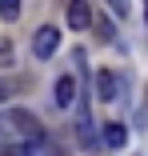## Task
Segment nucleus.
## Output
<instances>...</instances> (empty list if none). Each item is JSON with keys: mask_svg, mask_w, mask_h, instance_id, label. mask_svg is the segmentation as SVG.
Here are the masks:
<instances>
[{"mask_svg": "<svg viewBox=\"0 0 148 156\" xmlns=\"http://www.w3.org/2000/svg\"><path fill=\"white\" fill-rule=\"evenodd\" d=\"M0 144H44V128L28 108L0 112Z\"/></svg>", "mask_w": 148, "mask_h": 156, "instance_id": "nucleus-1", "label": "nucleus"}, {"mask_svg": "<svg viewBox=\"0 0 148 156\" xmlns=\"http://www.w3.org/2000/svg\"><path fill=\"white\" fill-rule=\"evenodd\" d=\"M76 140H80L84 152H100L104 148L96 128H92V116H88V100H80V108H76Z\"/></svg>", "mask_w": 148, "mask_h": 156, "instance_id": "nucleus-2", "label": "nucleus"}, {"mask_svg": "<svg viewBox=\"0 0 148 156\" xmlns=\"http://www.w3.org/2000/svg\"><path fill=\"white\" fill-rule=\"evenodd\" d=\"M56 48H60V28H52V24L36 28V36H32V52H36V60H52Z\"/></svg>", "mask_w": 148, "mask_h": 156, "instance_id": "nucleus-3", "label": "nucleus"}, {"mask_svg": "<svg viewBox=\"0 0 148 156\" xmlns=\"http://www.w3.org/2000/svg\"><path fill=\"white\" fill-rule=\"evenodd\" d=\"M92 4H88V0H72L68 4V28L72 32H84V28H92Z\"/></svg>", "mask_w": 148, "mask_h": 156, "instance_id": "nucleus-4", "label": "nucleus"}, {"mask_svg": "<svg viewBox=\"0 0 148 156\" xmlns=\"http://www.w3.org/2000/svg\"><path fill=\"white\" fill-rule=\"evenodd\" d=\"M116 84H120V76H116L112 68H96L92 88H96V96H100V100H116Z\"/></svg>", "mask_w": 148, "mask_h": 156, "instance_id": "nucleus-5", "label": "nucleus"}, {"mask_svg": "<svg viewBox=\"0 0 148 156\" xmlns=\"http://www.w3.org/2000/svg\"><path fill=\"white\" fill-rule=\"evenodd\" d=\"M100 144L104 148H124L128 144V128H124V124H104V128H100Z\"/></svg>", "mask_w": 148, "mask_h": 156, "instance_id": "nucleus-6", "label": "nucleus"}, {"mask_svg": "<svg viewBox=\"0 0 148 156\" xmlns=\"http://www.w3.org/2000/svg\"><path fill=\"white\" fill-rule=\"evenodd\" d=\"M56 104H60V108L76 104V80L72 76H56Z\"/></svg>", "mask_w": 148, "mask_h": 156, "instance_id": "nucleus-7", "label": "nucleus"}, {"mask_svg": "<svg viewBox=\"0 0 148 156\" xmlns=\"http://www.w3.org/2000/svg\"><path fill=\"white\" fill-rule=\"evenodd\" d=\"M0 20H20V0H0Z\"/></svg>", "mask_w": 148, "mask_h": 156, "instance_id": "nucleus-8", "label": "nucleus"}, {"mask_svg": "<svg viewBox=\"0 0 148 156\" xmlns=\"http://www.w3.org/2000/svg\"><path fill=\"white\" fill-rule=\"evenodd\" d=\"M96 36H100V40H116V28H112L104 16H96Z\"/></svg>", "mask_w": 148, "mask_h": 156, "instance_id": "nucleus-9", "label": "nucleus"}, {"mask_svg": "<svg viewBox=\"0 0 148 156\" xmlns=\"http://www.w3.org/2000/svg\"><path fill=\"white\" fill-rule=\"evenodd\" d=\"M104 4H108L116 16H120V20H128V0H104Z\"/></svg>", "mask_w": 148, "mask_h": 156, "instance_id": "nucleus-10", "label": "nucleus"}, {"mask_svg": "<svg viewBox=\"0 0 148 156\" xmlns=\"http://www.w3.org/2000/svg\"><path fill=\"white\" fill-rule=\"evenodd\" d=\"M40 152H44V156H68V152H64V148H60V144H52V140H48V144H44V148H40Z\"/></svg>", "mask_w": 148, "mask_h": 156, "instance_id": "nucleus-11", "label": "nucleus"}, {"mask_svg": "<svg viewBox=\"0 0 148 156\" xmlns=\"http://www.w3.org/2000/svg\"><path fill=\"white\" fill-rule=\"evenodd\" d=\"M12 92H16V84H8V80H0V104H4V100L12 96Z\"/></svg>", "mask_w": 148, "mask_h": 156, "instance_id": "nucleus-12", "label": "nucleus"}, {"mask_svg": "<svg viewBox=\"0 0 148 156\" xmlns=\"http://www.w3.org/2000/svg\"><path fill=\"white\" fill-rule=\"evenodd\" d=\"M4 148H8V144H0V156H4Z\"/></svg>", "mask_w": 148, "mask_h": 156, "instance_id": "nucleus-13", "label": "nucleus"}]
</instances>
